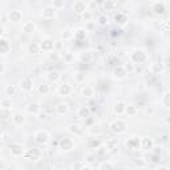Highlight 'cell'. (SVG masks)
<instances>
[{
	"label": "cell",
	"instance_id": "cell-1",
	"mask_svg": "<svg viewBox=\"0 0 170 170\" xmlns=\"http://www.w3.org/2000/svg\"><path fill=\"white\" fill-rule=\"evenodd\" d=\"M130 59H132L134 65L142 64V62H145L147 60V53L144 51V49H134L133 53L130 55Z\"/></svg>",
	"mask_w": 170,
	"mask_h": 170
},
{
	"label": "cell",
	"instance_id": "cell-2",
	"mask_svg": "<svg viewBox=\"0 0 170 170\" xmlns=\"http://www.w3.org/2000/svg\"><path fill=\"white\" fill-rule=\"evenodd\" d=\"M109 128L113 133L121 134V133H124L125 130H126V124H125V121H122V120H116V121L110 122Z\"/></svg>",
	"mask_w": 170,
	"mask_h": 170
},
{
	"label": "cell",
	"instance_id": "cell-3",
	"mask_svg": "<svg viewBox=\"0 0 170 170\" xmlns=\"http://www.w3.org/2000/svg\"><path fill=\"white\" fill-rule=\"evenodd\" d=\"M33 138H35V141H36L37 144L45 145V144H48V141H49V134H48L47 130H43V129H40V130L35 132Z\"/></svg>",
	"mask_w": 170,
	"mask_h": 170
},
{
	"label": "cell",
	"instance_id": "cell-4",
	"mask_svg": "<svg viewBox=\"0 0 170 170\" xmlns=\"http://www.w3.org/2000/svg\"><path fill=\"white\" fill-rule=\"evenodd\" d=\"M59 145H60V149L62 151H66V153L74 149V141L72 140V138H69V137L61 138L60 142H59Z\"/></svg>",
	"mask_w": 170,
	"mask_h": 170
},
{
	"label": "cell",
	"instance_id": "cell-5",
	"mask_svg": "<svg viewBox=\"0 0 170 170\" xmlns=\"http://www.w3.org/2000/svg\"><path fill=\"white\" fill-rule=\"evenodd\" d=\"M55 47H56V41L49 37L43 39L41 43H40V48H41L43 52H52L55 49Z\"/></svg>",
	"mask_w": 170,
	"mask_h": 170
},
{
	"label": "cell",
	"instance_id": "cell-6",
	"mask_svg": "<svg viewBox=\"0 0 170 170\" xmlns=\"http://www.w3.org/2000/svg\"><path fill=\"white\" fill-rule=\"evenodd\" d=\"M73 11L77 13V15H84L88 10V3L83 2V0H77V2L73 3Z\"/></svg>",
	"mask_w": 170,
	"mask_h": 170
},
{
	"label": "cell",
	"instance_id": "cell-7",
	"mask_svg": "<svg viewBox=\"0 0 170 170\" xmlns=\"http://www.w3.org/2000/svg\"><path fill=\"white\" fill-rule=\"evenodd\" d=\"M151 11H153L155 15H162V13L166 11V4L164 2H154L151 3Z\"/></svg>",
	"mask_w": 170,
	"mask_h": 170
},
{
	"label": "cell",
	"instance_id": "cell-8",
	"mask_svg": "<svg viewBox=\"0 0 170 170\" xmlns=\"http://www.w3.org/2000/svg\"><path fill=\"white\" fill-rule=\"evenodd\" d=\"M10 149H11V154L13 155V157H20V155H23V153H24L23 145L17 144V142H13V144H11Z\"/></svg>",
	"mask_w": 170,
	"mask_h": 170
},
{
	"label": "cell",
	"instance_id": "cell-9",
	"mask_svg": "<svg viewBox=\"0 0 170 170\" xmlns=\"http://www.w3.org/2000/svg\"><path fill=\"white\" fill-rule=\"evenodd\" d=\"M73 92L72 87H70L69 84H62L59 87V89H57V95L59 96H62V97H66V96H70Z\"/></svg>",
	"mask_w": 170,
	"mask_h": 170
},
{
	"label": "cell",
	"instance_id": "cell-10",
	"mask_svg": "<svg viewBox=\"0 0 170 170\" xmlns=\"http://www.w3.org/2000/svg\"><path fill=\"white\" fill-rule=\"evenodd\" d=\"M40 110H41V105L39 104V102L33 101V102H29L28 105H27V112H28L29 114H33L36 116L40 113Z\"/></svg>",
	"mask_w": 170,
	"mask_h": 170
},
{
	"label": "cell",
	"instance_id": "cell-11",
	"mask_svg": "<svg viewBox=\"0 0 170 170\" xmlns=\"http://www.w3.org/2000/svg\"><path fill=\"white\" fill-rule=\"evenodd\" d=\"M55 13H56L55 8L51 7V6H47L45 8H43L41 16H43V19H45V20H51V19L55 17Z\"/></svg>",
	"mask_w": 170,
	"mask_h": 170
},
{
	"label": "cell",
	"instance_id": "cell-12",
	"mask_svg": "<svg viewBox=\"0 0 170 170\" xmlns=\"http://www.w3.org/2000/svg\"><path fill=\"white\" fill-rule=\"evenodd\" d=\"M153 146H154V141L151 137H142L141 138V149L142 150L153 149Z\"/></svg>",
	"mask_w": 170,
	"mask_h": 170
},
{
	"label": "cell",
	"instance_id": "cell-13",
	"mask_svg": "<svg viewBox=\"0 0 170 170\" xmlns=\"http://www.w3.org/2000/svg\"><path fill=\"white\" fill-rule=\"evenodd\" d=\"M11 51V43L6 37H0V52L2 55H7Z\"/></svg>",
	"mask_w": 170,
	"mask_h": 170
},
{
	"label": "cell",
	"instance_id": "cell-14",
	"mask_svg": "<svg viewBox=\"0 0 170 170\" xmlns=\"http://www.w3.org/2000/svg\"><path fill=\"white\" fill-rule=\"evenodd\" d=\"M8 20L12 21V23H19V21L21 20V17H23V13H21L20 11L17 10H13L11 12H8Z\"/></svg>",
	"mask_w": 170,
	"mask_h": 170
},
{
	"label": "cell",
	"instance_id": "cell-15",
	"mask_svg": "<svg viewBox=\"0 0 170 170\" xmlns=\"http://www.w3.org/2000/svg\"><path fill=\"white\" fill-rule=\"evenodd\" d=\"M20 88H21V91H24V92H29V91H32V88H33L32 79H29V77L23 79V80L20 81Z\"/></svg>",
	"mask_w": 170,
	"mask_h": 170
},
{
	"label": "cell",
	"instance_id": "cell-16",
	"mask_svg": "<svg viewBox=\"0 0 170 170\" xmlns=\"http://www.w3.org/2000/svg\"><path fill=\"white\" fill-rule=\"evenodd\" d=\"M126 146L129 149H141V138H137V137H133V138H129L126 141Z\"/></svg>",
	"mask_w": 170,
	"mask_h": 170
},
{
	"label": "cell",
	"instance_id": "cell-17",
	"mask_svg": "<svg viewBox=\"0 0 170 170\" xmlns=\"http://www.w3.org/2000/svg\"><path fill=\"white\" fill-rule=\"evenodd\" d=\"M68 110H69V105H68V102H65V101H61L57 104L56 106V112H57V114H60V116H64L68 113Z\"/></svg>",
	"mask_w": 170,
	"mask_h": 170
},
{
	"label": "cell",
	"instance_id": "cell-18",
	"mask_svg": "<svg viewBox=\"0 0 170 170\" xmlns=\"http://www.w3.org/2000/svg\"><path fill=\"white\" fill-rule=\"evenodd\" d=\"M68 130L74 134V136H83V133H84V129L81 125H79V124H72V125H69V128H68Z\"/></svg>",
	"mask_w": 170,
	"mask_h": 170
},
{
	"label": "cell",
	"instance_id": "cell-19",
	"mask_svg": "<svg viewBox=\"0 0 170 170\" xmlns=\"http://www.w3.org/2000/svg\"><path fill=\"white\" fill-rule=\"evenodd\" d=\"M89 116H91V109H89V106H87V105L80 106L79 110H77V117L79 118H89Z\"/></svg>",
	"mask_w": 170,
	"mask_h": 170
},
{
	"label": "cell",
	"instance_id": "cell-20",
	"mask_svg": "<svg viewBox=\"0 0 170 170\" xmlns=\"http://www.w3.org/2000/svg\"><path fill=\"white\" fill-rule=\"evenodd\" d=\"M81 96L83 97H93L95 96V88L92 85H84L81 88Z\"/></svg>",
	"mask_w": 170,
	"mask_h": 170
},
{
	"label": "cell",
	"instance_id": "cell-21",
	"mask_svg": "<svg viewBox=\"0 0 170 170\" xmlns=\"http://www.w3.org/2000/svg\"><path fill=\"white\" fill-rule=\"evenodd\" d=\"M28 155H29V159L37 161V159L41 158V150H40L39 147H32V149H29Z\"/></svg>",
	"mask_w": 170,
	"mask_h": 170
},
{
	"label": "cell",
	"instance_id": "cell-22",
	"mask_svg": "<svg viewBox=\"0 0 170 170\" xmlns=\"http://www.w3.org/2000/svg\"><path fill=\"white\" fill-rule=\"evenodd\" d=\"M35 29H36V25H35L33 21H25V23L21 25V31L25 33H32V32H35Z\"/></svg>",
	"mask_w": 170,
	"mask_h": 170
},
{
	"label": "cell",
	"instance_id": "cell-23",
	"mask_svg": "<svg viewBox=\"0 0 170 170\" xmlns=\"http://www.w3.org/2000/svg\"><path fill=\"white\" fill-rule=\"evenodd\" d=\"M125 110H126V105H125V102H122V101H120V102H117L114 106H113V112L117 116H121V114H124L125 113Z\"/></svg>",
	"mask_w": 170,
	"mask_h": 170
},
{
	"label": "cell",
	"instance_id": "cell-24",
	"mask_svg": "<svg viewBox=\"0 0 170 170\" xmlns=\"http://www.w3.org/2000/svg\"><path fill=\"white\" fill-rule=\"evenodd\" d=\"M150 72L151 74H159L164 72V64H161V62H153V64L150 65Z\"/></svg>",
	"mask_w": 170,
	"mask_h": 170
},
{
	"label": "cell",
	"instance_id": "cell-25",
	"mask_svg": "<svg viewBox=\"0 0 170 170\" xmlns=\"http://www.w3.org/2000/svg\"><path fill=\"white\" fill-rule=\"evenodd\" d=\"M114 77L116 79H118V80H122V79H125V77H126V70H125V68H124V66H121V65H118L117 66V68H116L114 69Z\"/></svg>",
	"mask_w": 170,
	"mask_h": 170
},
{
	"label": "cell",
	"instance_id": "cell-26",
	"mask_svg": "<svg viewBox=\"0 0 170 170\" xmlns=\"http://www.w3.org/2000/svg\"><path fill=\"white\" fill-rule=\"evenodd\" d=\"M12 121L15 125L20 126V125H23L25 122V117H24V114H21V113H16L12 116Z\"/></svg>",
	"mask_w": 170,
	"mask_h": 170
},
{
	"label": "cell",
	"instance_id": "cell-27",
	"mask_svg": "<svg viewBox=\"0 0 170 170\" xmlns=\"http://www.w3.org/2000/svg\"><path fill=\"white\" fill-rule=\"evenodd\" d=\"M47 79L52 83H56L57 80H60V72L59 70H49L47 74Z\"/></svg>",
	"mask_w": 170,
	"mask_h": 170
},
{
	"label": "cell",
	"instance_id": "cell-28",
	"mask_svg": "<svg viewBox=\"0 0 170 170\" xmlns=\"http://www.w3.org/2000/svg\"><path fill=\"white\" fill-rule=\"evenodd\" d=\"M28 52L32 53V55H39L41 52V48H40V44L37 43H31L28 45Z\"/></svg>",
	"mask_w": 170,
	"mask_h": 170
},
{
	"label": "cell",
	"instance_id": "cell-29",
	"mask_svg": "<svg viewBox=\"0 0 170 170\" xmlns=\"http://www.w3.org/2000/svg\"><path fill=\"white\" fill-rule=\"evenodd\" d=\"M102 6H104L105 11H114L116 7H117V2H114V0H106Z\"/></svg>",
	"mask_w": 170,
	"mask_h": 170
},
{
	"label": "cell",
	"instance_id": "cell-30",
	"mask_svg": "<svg viewBox=\"0 0 170 170\" xmlns=\"http://www.w3.org/2000/svg\"><path fill=\"white\" fill-rule=\"evenodd\" d=\"M88 132H89V134H92V136H100L102 130H101L100 125H98V124H95V125H92V126L88 128Z\"/></svg>",
	"mask_w": 170,
	"mask_h": 170
},
{
	"label": "cell",
	"instance_id": "cell-31",
	"mask_svg": "<svg viewBox=\"0 0 170 170\" xmlns=\"http://www.w3.org/2000/svg\"><path fill=\"white\" fill-rule=\"evenodd\" d=\"M0 105H2V109H8V110H11V108H12V101H11V98H10V97L3 98V100L0 101Z\"/></svg>",
	"mask_w": 170,
	"mask_h": 170
},
{
	"label": "cell",
	"instance_id": "cell-32",
	"mask_svg": "<svg viewBox=\"0 0 170 170\" xmlns=\"http://www.w3.org/2000/svg\"><path fill=\"white\" fill-rule=\"evenodd\" d=\"M61 37H62V40H70V39L74 37V32L73 31H70L69 28H66L61 32Z\"/></svg>",
	"mask_w": 170,
	"mask_h": 170
},
{
	"label": "cell",
	"instance_id": "cell-33",
	"mask_svg": "<svg viewBox=\"0 0 170 170\" xmlns=\"http://www.w3.org/2000/svg\"><path fill=\"white\" fill-rule=\"evenodd\" d=\"M114 20L117 21L118 24L124 25V24H125V23H126V21H128V17H126V15H125V13H121V12H118L117 15L114 16Z\"/></svg>",
	"mask_w": 170,
	"mask_h": 170
},
{
	"label": "cell",
	"instance_id": "cell-34",
	"mask_svg": "<svg viewBox=\"0 0 170 170\" xmlns=\"http://www.w3.org/2000/svg\"><path fill=\"white\" fill-rule=\"evenodd\" d=\"M85 36H87V31H85V28H79L74 32V39L76 40H84Z\"/></svg>",
	"mask_w": 170,
	"mask_h": 170
},
{
	"label": "cell",
	"instance_id": "cell-35",
	"mask_svg": "<svg viewBox=\"0 0 170 170\" xmlns=\"http://www.w3.org/2000/svg\"><path fill=\"white\" fill-rule=\"evenodd\" d=\"M51 7H53L56 11H59V10H61V8L65 7V2L64 0H53V2L51 3Z\"/></svg>",
	"mask_w": 170,
	"mask_h": 170
},
{
	"label": "cell",
	"instance_id": "cell-36",
	"mask_svg": "<svg viewBox=\"0 0 170 170\" xmlns=\"http://www.w3.org/2000/svg\"><path fill=\"white\" fill-rule=\"evenodd\" d=\"M137 113H138V109H137L134 105H128V106H126L125 114H128L129 117H133V116H136Z\"/></svg>",
	"mask_w": 170,
	"mask_h": 170
},
{
	"label": "cell",
	"instance_id": "cell-37",
	"mask_svg": "<svg viewBox=\"0 0 170 170\" xmlns=\"http://www.w3.org/2000/svg\"><path fill=\"white\" fill-rule=\"evenodd\" d=\"M4 92H6V96H15L17 89L15 85H7L6 89H4Z\"/></svg>",
	"mask_w": 170,
	"mask_h": 170
},
{
	"label": "cell",
	"instance_id": "cell-38",
	"mask_svg": "<svg viewBox=\"0 0 170 170\" xmlns=\"http://www.w3.org/2000/svg\"><path fill=\"white\" fill-rule=\"evenodd\" d=\"M98 170H114V165L109 162V161H105L98 166Z\"/></svg>",
	"mask_w": 170,
	"mask_h": 170
},
{
	"label": "cell",
	"instance_id": "cell-39",
	"mask_svg": "<svg viewBox=\"0 0 170 170\" xmlns=\"http://www.w3.org/2000/svg\"><path fill=\"white\" fill-rule=\"evenodd\" d=\"M108 23H109V17L106 15H100V16H98L97 24H100L101 27H105V25H108Z\"/></svg>",
	"mask_w": 170,
	"mask_h": 170
},
{
	"label": "cell",
	"instance_id": "cell-40",
	"mask_svg": "<svg viewBox=\"0 0 170 170\" xmlns=\"http://www.w3.org/2000/svg\"><path fill=\"white\" fill-rule=\"evenodd\" d=\"M37 91H39L40 95L45 96V95H48V93H49V85H47V84H41V85H39Z\"/></svg>",
	"mask_w": 170,
	"mask_h": 170
},
{
	"label": "cell",
	"instance_id": "cell-41",
	"mask_svg": "<svg viewBox=\"0 0 170 170\" xmlns=\"http://www.w3.org/2000/svg\"><path fill=\"white\" fill-rule=\"evenodd\" d=\"M162 105L164 106H166V108H170V92H166V93H164V96H162Z\"/></svg>",
	"mask_w": 170,
	"mask_h": 170
},
{
	"label": "cell",
	"instance_id": "cell-42",
	"mask_svg": "<svg viewBox=\"0 0 170 170\" xmlns=\"http://www.w3.org/2000/svg\"><path fill=\"white\" fill-rule=\"evenodd\" d=\"M96 29V21H88L85 23V31L87 32H93Z\"/></svg>",
	"mask_w": 170,
	"mask_h": 170
},
{
	"label": "cell",
	"instance_id": "cell-43",
	"mask_svg": "<svg viewBox=\"0 0 170 170\" xmlns=\"http://www.w3.org/2000/svg\"><path fill=\"white\" fill-rule=\"evenodd\" d=\"M91 59H92V56H91V53H89V52H84V53L80 55V60H81L83 62L84 61L85 62H89V61H91Z\"/></svg>",
	"mask_w": 170,
	"mask_h": 170
},
{
	"label": "cell",
	"instance_id": "cell-44",
	"mask_svg": "<svg viewBox=\"0 0 170 170\" xmlns=\"http://www.w3.org/2000/svg\"><path fill=\"white\" fill-rule=\"evenodd\" d=\"M134 165L137 168H145L146 166V161L144 158H136L134 159Z\"/></svg>",
	"mask_w": 170,
	"mask_h": 170
},
{
	"label": "cell",
	"instance_id": "cell-45",
	"mask_svg": "<svg viewBox=\"0 0 170 170\" xmlns=\"http://www.w3.org/2000/svg\"><path fill=\"white\" fill-rule=\"evenodd\" d=\"M0 114H2V118H3V120H8V118L11 117V110L2 109V110H0Z\"/></svg>",
	"mask_w": 170,
	"mask_h": 170
},
{
	"label": "cell",
	"instance_id": "cell-46",
	"mask_svg": "<svg viewBox=\"0 0 170 170\" xmlns=\"http://www.w3.org/2000/svg\"><path fill=\"white\" fill-rule=\"evenodd\" d=\"M124 68H125V70H126V73L129 74V73H132L134 70V64H133V62H126V64L124 65Z\"/></svg>",
	"mask_w": 170,
	"mask_h": 170
},
{
	"label": "cell",
	"instance_id": "cell-47",
	"mask_svg": "<svg viewBox=\"0 0 170 170\" xmlns=\"http://www.w3.org/2000/svg\"><path fill=\"white\" fill-rule=\"evenodd\" d=\"M84 159H85V162H88V164H93L96 159V155L95 154H87Z\"/></svg>",
	"mask_w": 170,
	"mask_h": 170
},
{
	"label": "cell",
	"instance_id": "cell-48",
	"mask_svg": "<svg viewBox=\"0 0 170 170\" xmlns=\"http://www.w3.org/2000/svg\"><path fill=\"white\" fill-rule=\"evenodd\" d=\"M74 80L77 83H83L84 80H85V74L84 73H81V72H79V73H76L74 74Z\"/></svg>",
	"mask_w": 170,
	"mask_h": 170
},
{
	"label": "cell",
	"instance_id": "cell-49",
	"mask_svg": "<svg viewBox=\"0 0 170 170\" xmlns=\"http://www.w3.org/2000/svg\"><path fill=\"white\" fill-rule=\"evenodd\" d=\"M83 19L87 21V23H88V21H91V19H92V12H91V11H87V12H85L84 15H83Z\"/></svg>",
	"mask_w": 170,
	"mask_h": 170
},
{
	"label": "cell",
	"instance_id": "cell-50",
	"mask_svg": "<svg viewBox=\"0 0 170 170\" xmlns=\"http://www.w3.org/2000/svg\"><path fill=\"white\" fill-rule=\"evenodd\" d=\"M84 168V164L83 162H76L72 165V170H81Z\"/></svg>",
	"mask_w": 170,
	"mask_h": 170
},
{
	"label": "cell",
	"instance_id": "cell-51",
	"mask_svg": "<svg viewBox=\"0 0 170 170\" xmlns=\"http://www.w3.org/2000/svg\"><path fill=\"white\" fill-rule=\"evenodd\" d=\"M97 8V3L96 2H91V3H88V10H89V8Z\"/></svg>",
	"mask_w": 170,
	"mask_h": 170
},
{
	"label": "cell",
	"instance_id": "cell-52",
	"mask_svg": "<svg viewBox=\"0 0 170 170\" xmlns=\"http://www.w3.org/2000/svg\"><path fill=\"white\" fill-rule=\"evenodd\" d=\"M155 170H169V168L168 166H164V165H162V166H158Z\"/></svg>",
	"mask_w": 170,
	"mask_h": 170
},
{
	"label": "cell",
	"instance_id": "cell-53",
	"mask_svg": "<svg viewBox=\"0 0 170 170\" xmlns=\"http://www.w3.org/2000/svg\"><path fill=\"white\" fill-rule=\"evenodd\" d=\"M6 72V64H2V74H4Z\"/></svg>",
	"mask_w": 170,
	"mask_h": 170
},
{
	"label": "cell",
	"instance_id": "cell-54",
	"mask_svg": "<svg viewBox=\"0 0 170 170\" xmlns=\"http://www.w3.org/2000/svg\"><path fill=\"white\" fill-rule=\"evenodd\" d=\"M153 112H154L153 108H147V109H146V113H153Z\"/></svg>",
	"mask_w": 170,
	"mask_h": 170
},
{
	"label": "cell",
	"instance_id": "cell-55",
	"mask_svg": "<svg viewBox=\"0 0 170 170\" xmlns=\"http://www.w3.org/2000/svg\"><path fill=\"white\" fill-rule=\"evenodd\" d=\"M65 59H66V61H70V60H72V56H70V55H66Z\"/></svg>",
	"mask_w": 170,
	"mask_h": 170
},
{
	"label": "cell",
	"instance_id": "cell-56",
	"mask_svg": "<svg viewBox=\"0 0 170 170\" xmlns=\"http://www.w3.org/2000/svg\"><path fill=\"white\" fill-rule=\"evenodd\" d=\"M81 170H92V168L91 166H85V165H84V168Z\"/></svg>",
	"mask_w": 170,
	"mask_h": 170
},
{
	"label": "cell",
	"instance_id": "cell-57",
	"mask_svg": "<svg viewBox=\"0 0 170 170\" xmlns=\"http://www.w3.org/2000/svg\"><path fill=\"white\" fill-rule=\"evenodd\" d=\"M168 41H169V44H170V35H169V39H168Z\"/></svg>",
	"mask_w": 170,
	"mask_h": 170
}]
</instances>
